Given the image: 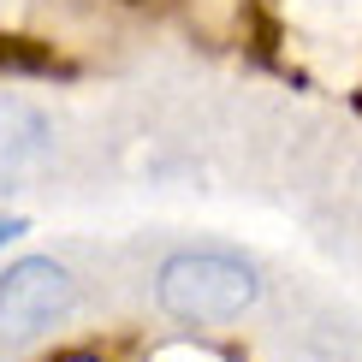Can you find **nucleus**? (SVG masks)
<instances>
[{"instance_id":"5","label":"nucleus","mask_w":362,"mask_h":362,"mask_svg":"<svg viewBox=\"0 0 362 362\" xmlns=\"http://www.w3.org/2000/svg\"><path fill=\"white\" fill-rule=\"evenodd\" d=\"M18 232H30V226H24L18 214H0V250H6V244H12V238H18Z\"/></svg>"},{"instance_id":"4","label":"nucleus","mask_w":362,"mask_h":362,"mask_svg":"<svg viewBox=\"0 0 362 362\" xmlns=\"http://www.w3.org/2000/svg\"><path fill=\"white\" fill-rule=\"evenodd\" d=\"M0 66L6 71H66L48 42H30V36H0Z\"/></svg>"},{"instance_id":"2","label":"nucleus","mask_w":362,"mask_h":362,"mask_svg":"<svg viewBox=\"0 0 362 362\" xmlns=\"http://www.w3.org/2000/svg\"><path fill=\"white\" fill-rule=\"evenodd\" d=\"M71 303H78V285H71L66 267L48 262V255H24L0 274V339L24 344L48 333Z\"/></svg>"},{"instance_id":"3","label":"nucleus","mask_w":362,"mask_h":362,"mask_svg":"<svg viewBox=\"0 0 362 362\" xmlns=\"http://www.w3.org/2000/svg\"><path fill=\"white\" fill-rule=\"evenodd\" d=\"M42 148H48V119L18 95H0V190L36 167Z\"/></svg>"},{"instance_id":"1","label":"nucleus","mask_w":362,"mask_h":362,"mask_svg":"<svg viewBox=\"0 0 362 362\" xmlns=\"http://www.w3.org/2000/svg\"><path fill=\"white\" fill-rule=\"evenodd\" d=\"M155 297L173 321L185 327H226L238 321L250 303H255V274L250 262L238 255H220V250H185L160 267L155 279Z\"/></svg>"}]
</instances>
